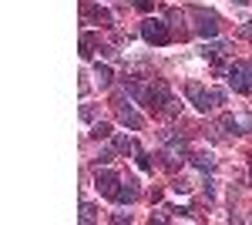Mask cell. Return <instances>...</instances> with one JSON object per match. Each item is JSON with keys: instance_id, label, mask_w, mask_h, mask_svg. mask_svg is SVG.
<instances>
[{"instance_id": "obj_19", "label": "cell", "mask_w": 252, "mask_h": 225, "mask_svg": "<svg viewBox=\"0 0 252 225\" xmlns=\"http://www.w3.org/2000/svg\"><path fill=\"white\" fill-rule=\"evenodd\" d=\"M111 161H115V151L111 148H104L101 155H97V165H111Z\"/></svg>"}, {"instance_id": "obj_18", "label": "cell", "mask_w": 252, "mask_h": 225, "mask_svg": "<svg viewBox=\"0 0 252 225\" xmlns=\"http://www.w3.org/2000/svg\"><path fill=\"white\" fill-rule=\"evenodd\" d=\"M189 188H192V185H189L185 178H175V182H172V192H178V195H185Z\"/></svg>"}, {"instance_id": "obj_1", "label": "cell", "mask_w": 252, "mask_h": 225, "mask_svg": "<svg viewBox=\"0 0 252 225\" xmlns=\"http://www.w3.org/2000/svg\"><path fill=\"white\" fill-rule=\"evenodd\" d=\"M185 94H189V101H192L198 111H212V108H219L222 101H225V91H219V88H202V84H189L185 88Z\"/></svg>"}, {"instance_id": "obj_7", "label": "cell", "mask_w": 252, "mask_h": 225, "mask_svg": "<svg viewBox=\"0 0 252 225\" xmlns=\"http://www.w3.org/2000/svg\"><path fill=\"white\" fill-rule=\"evenodd\" d=\"M219 128H225V131H232V134H246V131H252V121H249V118H235V114H225V118L219 121Z\"/></svg>"}, {"instance_id": "obj_22", "label": "cell", "mask_w": 252, "mask_h": 225, "mask_svg": "<svg viewBox=\"0 0 252 225\" xmlns=\"http://www.w3.org/2000/svg\"><path fill=\"white\" fill-rule=\"evenodd\" d=\"M246 34H249V37H252V20H249V24H246Z\"/></svg>"}, {"instance_id": "obj_2", "label": "cell", "mask_w": 252, "mask_h": 225, "mask_svg": "<svg viewBox=\"0 0 252 225\" xmlns=\"http://www.w3.org/2000/svg\"><path fill=\"white\" fill-rule=\"evenodd\" d=\"M229 84L239 94H252V64H246V61L229 64Z\"/></svg>"}, {"instance_id": "obj_8", "label": "cell", "mask_w": 252, "mask_h": 225, "mask_svg": "<svg viewBox=\"0 0 252 225\" xmlns=\"http://www.w3.org/2000/svg\"><path fill=\"white\" fill-rule=\"evenodd\" d=\"M84 20H94V24H104V27L115 24L111 10H104V7H97V3H84Z\"/></svg>"}, {"instance_id": "obj_23", "label": "cell", "mask_w": 252, "mask_h": 225, "mask_svg": "<svg viewBox=\"0 0 252 225\" xmlns=\"http://www.w3.org/2000/svg\"><path fill=\"white\" fill-rule=\"evenodd\" d=\"M235 3H239V7H242V3H249V0H235Z\"/></svg>"}, {"instance_id": "obj_13", "label": "cell", "mask_w": 252, "mask_h": 225, "mask_svg": "<svg viewBox=\"0 0 252 225\" xmlns=\"http://www.w3.org/2000/svg\"><path fill=\"white\" fill-rule=\"evenodd\" d=\"M115 148L121 151V155H138V141H135V138H125V134H121V138L115 141Z\"/></svg>"}, {"instance_id": "obj_5", "label": "cell", "mask_w": 252, "mask_h": 225, "mask_svg": "<svg viewBox=\"0 0 252 225\" xmlns=\"http://www.w3.org/2000/svg\"><path fill=\"white\" fill-rule=\"evenodd\" d=\"M118 185H121V182H118V175H115V171H108V168L101 171V168H97V175H94V188L101 192V195H104V198H115Z\"/></svg>"}, {"instance_id": "obj_17", "label": "cell", "mask_w": 252, "mask_h": 225, "mask_svg": "<svg viewBox=\"0 0 252 225\" xmlns=\"http://www.w3.org/2000/svg\"><path fill=\"white\" fill-rule=\"evenodd\" d=\"M135 10H141V14H152V10H155V0H135Z\"/></svg>"}, {"instance_id": "obj_4", "label": "cell", "mask_w": 252, "mask_h": 225, "mask_svg": "<svg viewBox=\"0 0 252 225\" xmlns=\"http://www.w3.org/2000/svg\"><path fill=\"white\" fill-rule=\"evenodd\" d=\"M115 108H118V121H121V125H128L131 131H141V128H145V118H141V114H138L131 104H125V94L118 97Z\"/></svg>"}, {"instance_id": "obj_20", "label": "cell", "mask_w": 252, "mask_h": 225, "mask_svg": "<svg viewBox=\"0 0 252 225\" xmlns=\"http://www.w3.org/2000/svg\"><path fill=\"white\" fill-rule=\"evenodd\" d=\"M94 138H108V134H111V128H108V125H104V121H101V125H94Z\"/></svg>"}, {"instance_id": "obj_14", "label": "cell", "mask_w": 252, "mask_h": 225, "mask_svg": "<svg viewBox=\"0 0 252 225\" xmlns=\"http://www.w3.org/2000/svg\"><path fill=\"white\" fill-rule=\"evenodd\" d=\"M94 34H88V31H84V34H81V57H84V61H88V57L94 54Z\"/></svg>"}, {"instance_id": "obj_16", "label": "cell", "mask_w": 252, "mask_h": 225, "mask_svg": "<svg viewBox=\"0 0 252 225\" xmlns=\"http://www.w3.org/2000/svg\"><path fill=\"white\" fill-rule=\"evenodd\" d=\"M81 222H94V205L91 202H81Z\"/></svg>"}, {"instance_id": "obj_15", "label": "cell", "mask_w": 252, "mask_h": 225, "mask_svg": "<svg viewBox=\"0 0 252 225\" xmlns=\"http://www.w3.org/2000/svg\"><path fill=\"white\" fill-rule=\"evenodd\" d=\"M138 168H141V171H152V155H148V151H141V148H138Z\"/></svg>"}, {"instance_id": "obj_12", "label": "cell", "mask_w": 252, "mask_h": 225, "mask_svg": "<svg viewBox=\"0 0 252 225\" xmlns=\"http://www.w3.org/2000/svg\"><path fill=\"white\" fill-rule=\"evenodd\" d=\"M94 74H97V84H101V88H111V81H115V71H111L108 64H97Z\"/></svg>"}, {"instance_id": "obj_9", "label": "cell", "mask_w": 252, "mask_h": 225, "mask_svg": "<svg viewBox=\"0 0 252 225\" xmlns=\"http://www.w3.org/2000/svg\"><path fill=\"white\" fill-rule=\"evenodd\" d=\"M135 198H138V182H135V178H128L125 185H118V192H115V202H118V205H131Z\"/></svg>"}, {"instance_id": "obj_6", "label": "cell", "mask_w": 252, "mask_h": 225, "mask_svg": "<svg viewBox=\"0 0 252 225\" xmlns=\"http://www.w3.org/2000/svg\"><path fill=\"white\" fill-rule=\"evenodd\" d=\"M195 17H198L195 31H198L202 37H215V34H219V17H215V14H205V10H198Z\"/></svg>"}, {"instance_id": "obj_11", "label": "cell", "mask_w": 252, "mask_h": 225, "mask_svg": "<svg viewBox=\"0 0 252 225\" xmlns=\"http://www.w3.org/2000/svg\"><path fill=\"white\" fill-rule=\"evenodd\" d=\"M189 158H192L195 168H202V171H215V158H212V151H195V155H189Z\"/></svg>"}, {"instance_id": "obj_10", "label": "cell", "mask_w": 252, "mask_h": 225, "mask_svg": "<svg viewBox=\"0 0 252 225\" xmlns=\"http://www.w3.org/2000/svg\"><path fill=\"white\" fill-rule=\"evenodd\" d=\"M225 51H229L225 40H212V44L202 47V57H205V61H219V57H225Z\"/></svg>"}, {"instance_id": "obj_3", "label": "cell", "mask_w": 252, "mask_h": 225, "mask_svg": "<svg viewBox=\"0 0 252 225\" xmlns=\"http://www.w3.org/2000/svg\"><path fill=\"white\" fill-rule=\"evenodd\" d=\"M141 37L148 40V44H168L172 40V31H168V24L165 20H155V17H148L145 24H141Z\"/></svg>"}, {"instance_id": "obj_21", "label": "cell", "mask_w": 252, "mask_h": 225, "mask_svg": "<svg viewBox=\"0 0 252 225\" xmlns=\"http://www.w3.org/2000/svg\"><path fill=\"white\" fill-rule=\"evenodd\" d=\"M205 195H209V198H215V182H212V178H205Z\"/></svg>"}]
</instances>
